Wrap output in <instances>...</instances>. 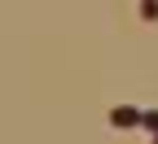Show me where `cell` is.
Returning a JSON list of instances; mask_svg holds the SVG:
<instances>
[{"label":"cell","mask_w":158,"mask_h":144,"mask_svg":"<svg viewBox=\"0 0 158 144\" xmlns=\"http://www.w3.org/2000/svg\"><path fill=\"white\" fill-rule=\"evenodd\" d=\"M141 114H145V109H136V105H114L106 122H110L114 131H132V127H141Z\"/></svg>","instance_id":"1"},{"label":"cell","mask_w":158,"mask_h":144,"mask_svg":"<svg viewBox=\"0 0 158 144\" xmlns=\"http://www.w3.org/2000/svg\"><path fill=\"white\" fill-rule=\"evenodd\" d=\"M141 127H145L149 135H158V109H145V114H141Z\"/></svg>","instance_id":"2"},{"label":"cell","mask_w":158,"mask_h":144,"mask_svg":"<svg viewBox=\"0 0 158 144\" xmlns=\"http://www.w3.org/2000/svg\"><path fill=\"white\" fill-rule=\"evenodd\" d=\"M141 18L145 22H158V0H141Z\"/></svg>","instance_id":"3"},{"label":"cell","mask_w":158,"mask_h":144,"mask_svg":"<svg viewBox=\"0 0 158 144\" xmlns=\"http://www.w3.org/2000/svg\"><path fill=\"white\" fill-rule=\"evenodd\" d=\"M154 144H158V135H154Z\"/></svg>","instance_id":"4"}]
</instances>
